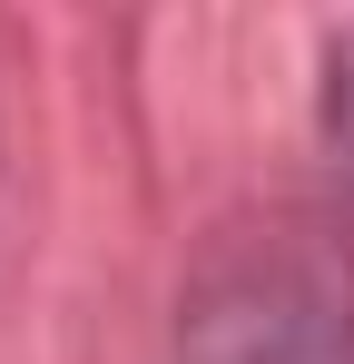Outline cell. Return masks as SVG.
<instances>
[{"instance_id": "1", "label": "cell", "mask_w": 354, "mask_h": 364, "mask_svg": "<svg viewBox=\"0 0 354 364\" xmlns=\"http://www.w3.org/2000/svg\"><path fill=\"white\" fill-rule=\"evenodd\" d=\"M177 364H354V217L217 227L177 286Z\"/></svg>"}, {"instance_id": "2", "label": "cell", "mask_w": 354, "mask_h": 364, "mask_svg": "<svg viewBox=\"0 0 354 364\" xmlns=\"http://www.w3.org/2000/svg\"><path fill=\"white\" fill-rule=\"evenodd\" d=\"M315 158H325L335 197L354 207V20H335L315 50Z\"/></svg>"}]
</instances>
